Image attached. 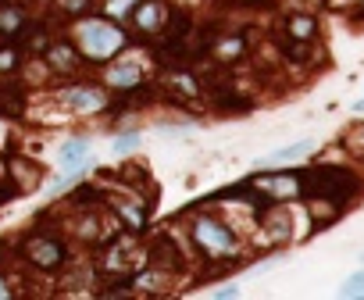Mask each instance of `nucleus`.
I'll use <instances>...</instances> for the list:
<instances>
[{
  "label": "nucleus",
  "instance_id": "nucleus-1",
  "mask_svg": "<svg viewBox=\"0 0 364 300\" xmlns=\"http://www.w3.org/2000/svg\"><path fill=\"white\" fill-rule=\"evenodd\" d=\"M357 189H361V179H357L350 168L318 165V168H307L300 175V193H304L307 200H329V204L343 207Z\"/></svg>",
  "mask_w": 364,
  "mask_h": 300
},
{
  "label": "nucleus",
  "instance_id": "nucleus-2",
  "mask_svg": "<svg viewBox=\"0 0 364 300\" xmlns=\"http://www.w3.org/2000/svg\"><path fill=\"white\" fill-rule=\"evenodd\" d=\"M76 36H79V47L89 61H111L125 47V32L111 22H104V19H82Z\"/></svg>",
  "mask_w": 364,
  "mask_h": 300
},
{
  "label": "nucleus",
  "instance_id": "nucleus-3",
  "mask_svg": "<svg viewBox=\"0 0 364 300\" xmlns=\"http://www.w3.org/2000/svg\"><path fill=\"white\" fill-rule=\"evenodd\" d=\"M193 240H196L200 251L211 254V257L236 251V233H232V229H225L222 222H214V218H200L193 225Z\"/></svg>",
  "mask_w": 364,
  "mask_h": 300
},
{
  "label": "nucleus",
  "instance_id": "nucleus-4",
  "mask_svg": "<svg viewBox=\"0 0 364 300\" xmlns=\"http://www.w3.org/2000/svg\"><path fill=\"white\" fill-rule=\"evenodd\" d=\"M25 257L36 264V268L50 272V268H58V264L65 261V246L58 240H50V236H32L25 243Z\"/></svg>",
  "mask_w": 364,
  "mask_h": 300
},
{
  "label": "nucleus",
  "instance_id": "nucleus-5",
  "mask_svg": "<svg viewBox=\"0 0 364 300\" xmlns=\"http://www.w3.org/2000/svg\"><path fill=\"white\" fill-rule=\"evenodd\" d=\"M133 19H136V29L139 32H157V29H165L168 11H165L161 0H143V4L133 11Z\"/></svg>",
  "mask_w": 364,
  "mask_h": 300
},
{
  "label": "nucleus",
  "instance_id": "nucleus-6",
  "mask_svg": "<svg viewBox=\"0 0 364 300\" xmlns=\"http://www.w3.org/2000/svg\"><path fill=\"white\" fill-rule=\"evenodd\" d=\"M25 32V11L18 4H0V36H18Z\"/></svg>",
  "mask_w": 364,
  "mask_h": 300
},
{
  "label": "nucleus",
  "instance_id": "nucleus-7",
  "mask_svg": "<svg viewBox=\"0 0 364 300\" xmlns=\"http://www.w3.org/2000/svg\"><path fill=\"white\" fill-rule=\"evenodd\" d=\"M139 82H143V72L136 65H118L107 72V86H115V90H136Z\"/></svg>",
  "mask_w": 364,
  "mask_h": 300
},
{
  "label": "nucleus",
  "instance_id": "nucleus-8",
  "mask_svg": "<svg viewBox=\"0 0 364 300\" xmlns=\"http://www.w3.org/2000/svg\"><path fill=\"white\" fill-rule=\"evenodd\" d=\"M65 100H68V108H76V111H100L104 108V93L97 86H89V90H71Z\"/></svg>",
  "mask_w": 364,
  "mask_h": 300
},
{
  "label": "nucleus",
  "instance_id": "nucleus-9",
  "mask_svg": "<svg viewBox=\"0 0 364 300\" xmlns=\"http://www.w3.org/2000/svg\"><path fill=\"white\" fill-rule=\"evenodd\" d=\"M47 61H50V68H54V72H71V68L79 65V58H76V47H68V43H54V47L47 50Z\"/></svg>",
  "mask_w": 364,
  "mask_h": 300
},
{
  "label": "nucleus",
  "instance_id": "nucleus-10",
  "mask_svg": "<svg viewBox=\"0 0 364 300\" xmlns=\"http://www.w3.org/2000/svg\"><path fill=\"white\" fill-rule=\"evenodd\" d=\"M286 29H289V36H293V40L311 43V40H315V32H318V22L311 19V14H293V19L286 22Z\"/></svg>",
  "mask_w": 364,
  "mask_h": 300
},
{
  "label": "nucleus",
  "instance_id": "nucleus-11",
  "mask_svg": "<svg viewBox=\"0 0 364 300\" xmlns=\"http://www.w3.org/2000/svg\"><path fill=\"white\" fill-rule=\"evenodd\" d=\"M86 157H89V143H86V139H68V143L61 147V161H65L68 168H71V165H82Z\"/></svg>",
  "mask_w": 364,
  "mask_h": 300
},
{
  "label": "nucleus",
  "instance_id": "nucleus-12",
  "mask_svg": "<svg viewBox=\"0 0 364 300\" xmlns=\"http://www.w3.org/2000/svg\"><path fill=\"white\" fill-rule=\"evenodd\" d=\"M25 111V100H22V90L14 86V93L11 90H0V115H22Z\"/></svg>",
  "mask_w": 364,
  "mask_h": 300
},
{
  "label": "nucleus",
  "instance_id": "nucleus-13",
  "mask_svg": "<svg viewBox=\"0 0 364 300\" xmlns=\"http://www.w3.org/2000/svg\"><path fill=\"white\" fill-rule=\"evenodd\" d=\"M307 150H315V139H300V143H293V147H282L275 154H268L264 161H293V157H304Z\"/></svg>",
  "mask_w": 364,
  "mask_h": 300
},
{
  "label": "nucleus",
  "instance_id": "nucleus-14",
  "mask_svg": "<svg viewBox=\"0 0 364 300\" xmlns=\"http://www.w3.org/2000/svg\"><path fill=\"white\" fill-rule=\"evenodd\" d=\"M214 54H218V61H225V65L236 61V58H243V36H229V40H222Z\"/></svg>",
  "mask_w": 364,
  "mask_h": 300
},
{
  "label": "nucleus",
  "instance_id": "nucleus-15",
  "mask_svg": "<svg viewBox=\"0 0 364 300\" xmlns=\"http://www.w3.org/2000/svg\"><path fill=\"white\" fill-rule=\"evenodd\" d=\"M118 215H122V222H129L136 233H139L143 225H147V215H143L139 207H133V204H118Z\"/></svg>",
  "mask_w": 364,
  "mask_h": 300
},
{
  "label": "nucleus",
  "instance_id": "nucleus-16",
  "mask_svg": "<svg viewBox=\"0 0 364 300\" xmlns=\"http://www.w3.org/2000/svg\"><path fill=\"white\" fill-rule=\"evenodd\" d=\"M136 143H139V132L133 129V132H125V136H118L111 150H115V154H133V150H136Z\"/></svg>",
  "mask_w": 364,
  "mask_h": 300
},
{
  "label": "nucleus",
  "instance_id": "nucleus-17",
  "mask_svg": "<svg viewBox=\"0 0 364 300\" xmlns=\"http://www.w3.org/2000/svg\"><path fill=\"white\" fill-rule=\"evenodd\" d=\"M343 297H364V272H357L343 282Z\"/></svg>",
  "mask_w": 364,
  "mask_h": 300
},
{
  "label": "nucleus",
  "instance_id": "nucleus-18",
  "mask_svg": "<svg viewBox=\"0 0 364 300\" xmlns=\"http://www.w3.org/2000/svg\"><path fill=\"white\" fill-rule=\"evenodd\" d=\"M58 8L65 14H86L89 11V0H58Z\"/></svg>",
  "mask_w": 364,
  "mask_h": 300
},
{
  "label": "nucleus",
  "instance_id": "nucleus-19",
  "mask_svg": "<svg viewBox=\"0 0 364 300\" xmlns=\"http://www.w3.org/2000/svg\"><path fill=\"white\" fill-rule=\"evenodd\" d=\"M71 197H76V204H93V200H97V189H93V186H79Z\"/></svg>",
  "mask_w": 364,
  "mask_h": 300
},
{
  "label": "nucleus",
  "instance_id": "nucleus-20",
  "mask_svg": "<svg viewBox=\"0 0 364 300\" xmlns=\"http://www.w3.org/2000/svg\"><path fill=\"white\" fill-rule=\"evenodd\" d=\"M18 65V50H0V72H11Z\"/></svg>",
  "mask_w": 364,
  "mask_h": 300
},
{
  "label": "nucleus",
  "instance_id": "nucleus-21",
  "mask_svg": "<svg viewBox=\"0 0 364 300\" xmlns=\"http://www.w3.org/2000/svg\"><path fill=\"white\" fill-rule=\"evenodd\" d=\"M107 8H111L115 14H133L136 11V0H111Z\"/></svg>",
  "mask_w": 364,
  "mask_h": 300
},
{
  "label": "nucleus",
  "instance_id": "nucleus-22",
  "mask_svg": "<svg viewBox=\"0 0 364 300\" xmlns=\"http://www.w3.org/2000/svg\"><path fill=\"white\" fill-rule=\"evenodd\" d=\"M214 297H218V300H232V297H240V290H236V286H222Z\"/></svg>",
  "mask_w": 364,
  "mask_h": 300
},
{
  "label": "nucleus",
  "instance_id": "nucleus-23",
  "mask_svg": "<svg viewBox=\"0 0 364 300\" xmlns=\"http://www.w3.org/2000/svg\"><path fill=\"white\" fill-rule=\"evenodd\" d=\"M11 297V290H8V282H0V300H8Z\"/></svg>",
  "mask_w": 364,
  "mask_h": 300
}]
</instances>
